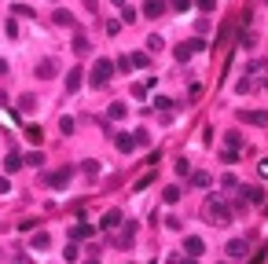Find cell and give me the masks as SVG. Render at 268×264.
I'll return each mask as SVG.
<instances>
[{
	"label": "cell",
	"mask_w": 268,
	"mask_h": 264,
	"mask_svg": "<svg viewBox=\"0 0 268 264\" xmlns=\"http://www.w3.org/2000/svg\"><path fill=\"white\" fill-rule=\"evenodd\" d=\"M206 213H210V220H213V224H228V220H232V206H224L217 195L206 198Z\"/></svg>",
	"instance_id": "6da1fadb"
},
{
	"label": "cell",
	"mask_w": 268,
	"mask_h": 264,
	"mask_svg": "<svg viewBox=\"0 0 268 264\" xmlns=\"http://www.w3.org/2000/svg\"><path fill=\"white\" fill-rule=\"evenodd\" d=\"M110 77H114V63H110V59H96V66H92V88H103Z\"/></svg>",
	"instance_id": "7a4b0ae2"
},
{
	"label": "cell",
	"mask_w": 268,
	"mask_h": 264,
	"mask_svg": "<svg viewBox=\"0 0 268 264\" xmlns=\"http://www.w3.org/2000/svg\"><path fill=\"white\" fill-rule=\"evenodd\" d=\"M235 117L246 125H257V129H268V110H239Z\"/></svg>",
	"instance_id": "3957f363"
},
{
	"label": "cell",
	"mask_w": 268,
	"mask_h": 264,
	"mask_svg": "<svg viewBox=\"0 0 268 264\" xmlns=\"http://www.w3.org/2000/svg\"><path fill=\"white\" fill-rule=\"evenodd\" d=\"M70 176H74V169H70V165H63V169H55V173H48V183H51V187H67Z\"/></svg>",
	"instance_id": "277c9868"
},
{
	"label": "cell",
	"mask_w": 268,
	"mask_h": 264,
	"mask_svg": "<svg viewBox=\"0 0 268 264\" xmlns=\"http://www.w3.org/2000/svg\"><path fill=\"white\" fill-rule=\"evenodd\" d=\"M143 15L147 18H162L166 15V0H143Z\"/></svg>",
	"instance_id": "5b68a950"
},
{
	"label": "cell",
	"mask_w": 268,
	"mask_h": 264,
	"mask_svg": "<svg viewBox=\"0 0 268 264\" xmlns=\"http://www.w3.org/2000/svg\"><path fill=\"white\" fill-rule=\"evenodd\" d=\"M81 81H84V70H81V66H74V70L67 74V92H77V88H81Z\"/></svg>",
	"instance_id": "8992f818"
},
{
	"label": "cell",
	"mask_w": 268,
	"mask_h": 264,
	"mask_svg": "<svg viewBox=\"0 0 268 264\" xmlns=\"http://www.w3.org/2000/svg\"><path fill=\"white\" fill-rule=\"evenodd\" d=\"M184 249H187V257H202V253H206L202 239H195V235H187V239H184Z\"/></svg>",
	"instance_id": "52a82bcc"
},
{
	"label": "cell",
	"mask_w": 268,
	"mask_h": 264,
	"mask_svg": "<svg viewBox=\"0 0 268 264\" xmlns=\"http://www.w3.org/2000/svg\"><path fill=\"white\" fill-rule=\"evenodd\" d=\"M114 147H117V150H125V154H129V150H136V140L129 136V132H117V136H114Z\"/></svg>",
	"instance_id": "ba28073f"
},
{
	"label": "cell",
	"mask_w": 268,
	"mask_h": 264,
	"mask_svg": "<svg viewBox=\"0 0 268 264\" xmlns=\"http://www.w3.org/2000/svg\"><path fill=\"white\" fill-rule=\"evenodd\" d=\"M228 257H239V261H243L246 257V239H232L228 242Z\"/></svg>",
	"instance_id": "9c48e42d"
},
{
	"label": "cell",
	"mask_w": 268,
	"mask_h": 264,
	"mask_svg": "<svg viewBox=\"0 0 268 264\" xmlns=\"http://www.w3.org/2000/svg\"><path fill=\"white\" fill-rule=\"evenodd\" d=\"M37 77H41V81H48V77H55V63H51V59H44V63H37Z\"/></svg>",
	"instance_id": "30bf717a"
},
{
	"label": "cell",
	"mask_w": 268,
	"mask_h": 264,
	"mask_svg": "<svg viewBox=\"0 0 268 264\" xmlns=\"http://www.w3.org/2000/svg\"><path fill=\"white\" fill-rule=\"evenodd\" d=\"M34 107H37V99L26 92V96H18V114H34Z\"/></svg>",
	"instance_id": "8fae6325"
},
{
	"label": "cell",
	"mask_w": 268,
	"mask_h": 264,
	"mask_svg": "<svg viewBox=\"0 0 268 264\" xmlns=\"http://www.w3.org/2000/svg\"><path fill=\"white\" fill-rule=\"evenodd\" d=\"M22 158H18V154H8V158H4V173H18V169H22Z\"/></svg>",
	"instance_id": "7c38bea8"
},
{
	"label": "cell",
	"mask_w": 268,
	"mask_h": 264,
	"mask_svg": "<svg viewBox=\"0 0 268 264\" xmlns=\"http://www.w3.org/2000/svg\"><path fill=\"white\" fill-rule=\"evenodd\" d=\"M121 220H125V216L117 213V209H110V213L103 216V228H107V231H114V228H117V224H121Z\"/></svg>",
	"instance_id": "4fadbf2b"
},
{
	"label": "cell",
	"mask_w": 268,
	"mask_h": 264,
	"mask_svg": "<svg viewBox=\"0 0 268 264\" xmlns=\"http://www.w3.org/2000/svg\"><path fill=\"white\" fill-rule=\"evenodd\" d=\"M243 198L257 206V202H265V191H261V187H243Z\"/></svg>",
	"instance_id": "5bb4252c"
},
{
	"label": "cell",
	"mask_w": 268,
	"mask_h": 264,
	"mask_svg": "<svg viewBox=\"0 0 268 264\" xmlns=\"http://www.w3.org/2000/svg\"><path fill=\"white\" fill-rule=\"evenodd\" d=\"M195 55V48H191V41L187 44H176V63H187V59Z\"/></svg>",
	"instance_id": "9a60e30c"
},
{
	"label": "cell",
	"mask_w": 268,
	"mask_h": 264,
	"mask_svg": "<svg viewBox=\"0 0 268 264\" xmlns=\"http://www.w3.org/2000/svg\"><path fill=\"white\" fill-rule=\"evenodd\" d=\"M88 48H92V44H88V37H84V33H74V51H77V55H84Z\"/></svg>",
	"instance_id": "2e32d148"
},
{
	"label": "cell",
	"mask_w": 268,
	"mask_h": 264,
	"mask_svg": "<svg viewBox=\"0 0 268 264\" xmlns=\"http://www.w3.org/2000/svg\"><path fill=\"white\" fill-rule=\"evenodd\" d=\"M26 140H30V143H41L44 140V129H41V125H30V129H26Z\"/></svg>",
	"instance_id": "e0dca14e"
},
{
	"label": "cell",
	"mask_w": 268,
	"mask_h": 264,
	"mask_svg": "<svg viewBox=\"0 0 268 264\" xmlns=\"http://www.w3.org/2000/svg\"><path fill=\"white\" fill-rule=\"evenodd\" d=\"M191 183H195V187H210L213 176H210V173H191Z\"/></svg>",
	"instance_id": "ac0fdd59"
},
{
	"label": "cell",
	"mask_w": 268,
	"mask_h": 264,
	"mask_svg": "<svg viewBox=\"0 0 268 264\" xmlns=\"http://www.w3.org/2000/svg\"><path fill=\"white\" fill-rule=\"evenodd\" d=\"M30 246H34V249H48V246H51V239H48V235H44V231H37V235H34V242H30Z\"/></svg>",
	"instance_id": "d6986e66"
},
{
	"label": "cell",
	"mask_w": 268,
	"mask_h": 264,
	"mask_svg": "<svg viewBox=\"0 0 268 264\" xmlns=\"http://www.w3.org/2000/svg\"><path fill=\"white\" fill-rule=\"evenodd\" d=\"M51 18H55V26H74V15H70V11H63V8H59Z\"/></svg>",
	"instance_id": "ffe728a7"
},
{
	"label": "cell",
	"mask_w": 268,
	"mask_h": 264,
	"mask_svg": "<svg viewBox=\"0 0 268 264\" xmlns=\"http://www.w3.org/2000/svg\"><path fill=\"white\" fill-rule=\"evenodd\" d=\"M70 235H74V239H88V235H92V228H88V224H74V228H70Z\"/></svg>",
	"instance_id": "44dd1931"
},
{
	"label": "cell",
	"mask_w": 268,
	"mask_h": 264,
	"mask_svg": "<svg viewBox=\"0 0 268 264\" xmlns=\"http://www.w3.org/2000/svg\"><path fill=\"white\" fill-rule=\"evenodd\" d=\"M22 162H26V165H34V169H41V165H44V154H41V150H34V154H26Z\"/></svg>",
	"instance_id": "7402d4cb"
},
{
	"label": "cell",
	"mask_w": 268,
	"mask_h": 264,
	"mask_svg": "<svg viewBox=\"0 0 268 264\" xmlns=\"http://www.w3.org/2000/svg\"><path fill=\"white\" fill-rule=\"evenodd\" d=\"M125 114H129V107H125V103H114V107H110V117H114V121H121Z\"/></svg>",
	"instance_id": "603a6c76"
},
{
	"label": "cell",
	"mask_w": 268,
	"mask_h": 264,
	"mask_svg": "<svg viewBox=\"0 0 268 264\" xmlns=\"http://www.w3.org/2000/svg\"><path fill=\"white\" fill-rule=\"evenodd\" d=\"M11 11H15L18 18H34V8H26V4H11Z\"/></svg>",
	"instance_id": "cb8c5ba5"
},
{
	"label": "cell",
	"mask_w": 268,
	"mask_h": 264,
	"mask_svg": "<svg viewBox=\"0 0 268 264\" xmlns=\"http://www.w3.org/2000/svg\"><path fill=\"white\" fill-rule=\"evenodd\" d=\"M176 173H180V176H191V162H187V158H176Z\"/></svg>",
	"instance_id": "d4e9b609"
},
{
	"label": "cell",
	"mask_w": 268,
	"mask_h": 264,
	"mask_svg": "<svg viewBox=\"0 0 268 264\" xmlns=\"http://www.w3.org/2000/svg\"><path fill=\"white\" fill-rule=\"evenodd\" d=\"M81 173H84V176H100V162H84Z\"/></svg>",
	"instance_id": "484cf974"
},
{
	"label": "cell",
	"mask_w": 268,
	"mask_h": 264,
	"mask_svg": "<svg viewBox=\"0 0 268 264\" xmlns=\"http://www.w3.org/2000/svg\"><path fill=\"white\" fill-rule=\"evenodd\" d=\"M151 84H154V81H147V84H140V81H136V84H133V96H136V99H143V96H147V88H151Z\"/></svg>",
	"instance_id": "4316f807"
},
{
	"label": "cell",
	"mask_w": 268,
	"mask_h": 264,
	"mask_svg": "<svg viewBox=\"0 0 268 264\" xmlns=\"http://www.w3.org/2000/svg\"><path fill=\"white\" fill-rule=\"evenodd\" d=\"M162 198H166V202H169V206H173V202H176V198H180V187H166V195H162Z\"/></svg>",
	"instance_id": "83f0119b"
},
{
	"label": "cell",
	"mask_w": 268,
	"mask_h": 264,
	"mask_svg": "<svg viewBox=\"0 0 268 264\" xmlns=\"http://www.w3.org/2000/svg\"><path fill=\"white\" fill-rule=\"evenodd\" d=\"M77 257H81V253H77V246H67V249H63V261H70V264H74Z\"/></svg>",
	"instance_id": "f1b7e54d"
},
{
	"label": "cell",
	"mask_w": 268,
	"mask_h": 264,
	"mask_svg": "<svg viewBox=\"0 0 268 264\" xmlns=\"http://www.w3.org/2000/svg\"><path fill=\"white\" fill-rule=\"evenodd\" d=\"M59 132H74V117H59Z\"/></svg>",
	"instance_id": "f546056e"
},
{
	"label": "cell",
	"mask_w": 268,
	"mask_h": 264,
	"mask_svg": "<svg viewBox=\"0 0 268 264\" xmlns=\"http://www.w3.org/2000/svg\"><path fill=\"white\" fill-rule=\"evenodd\" d=\"M114 70H121V74H125V70H133V59H117Z\"/></svg>",
	"instance_id": "4dcf8cb0"
},
{
	"label": "cell",
	"mask_w": 268,
	"mask_h": 264,
	"mask_svg": "<svg viewBox=\"0 0 268 264\" xmlns=\"http://www.w3.org/2000/svg\"><path fill=\"white\" fill-rule=\"evenodd\" d=\"M239 143H243V140H239V132H228V147L239 150Z\"/></svg>",
	"instance_id": "1f68e13d"
},
{
	"label": "cell",
	"mask_w": 268,
	"mask_h": 264,
	"mask_svg": "<svg viewBox=\"0 0 268 264\" xmlns=\"http://www.w3.org/2000/svg\"><path fill=\"white\" fill-rule=\"evenodd\" d=\"M154 107H158V110H169V107H173V99H166V96H158V99H154Z\"/></svg>",
	"instance_id": "d6a6232c"
},
{
	"label": "cell",
	"mask_w": 268,
	"mask_h": 264,
	"mask_svg": "<svg viewBox=\"0 0 268 264\" xmlns=\"http://www.w3.org/2000/svg\"><path fill=\"white\" fill-rule=\"evenodd\" d=\"M162 44H166V41H162V37H147V48H151V51H158Z\"/></svg>",
	"instance_id": "836d02e7"
},
{
	"label": "cell",
	"mask_w": 268,
	"mask_h": 264,
	"mask_svg": "<svg viewBox=\"0 0 268 264\" xmlns=\"http://www.w3.org/2000/svg\"><path fill=\"white\" fill-rule=\"evenodd\" d=\"M195 4H199L202 11H213V8H217V0H195Z\"/></svg>",
	"instance_id": "e575fe53"
},
{
	"label": "cell",
	"mask_w": 268,
	"mask_h": 264,
	"mask_svg": "<svg viewBox=\"0 0 268 264\" xmlns=\"http://www.w3.org/2000/svg\"><path fill=\"white\" fill-rule=\"evenodd\" d=\"M173 8L176 11H187V8H191V0H173Z\"/></svg>",
	"instance_id": "d590c367"
},
{
	"label": "cell",
	"mask_w": 268,
	"mask_h": 264,
	"mask_svg": "<svg viewBox=\"0 0 268 264\" xmlns=\"http://www.w3.org/2000/svg\"><path fill=\"white\" fill-rule=\"evenodd\" d=\"M8 191H11V180H8V176H0V195H8Z\"/></svg>",
	"instance_id": "8d00e7d4"
},
{
	"label": "cell",
	"mask_w": 268,
	"mask_h": 264,
	"mask_svg": "<svg viewBox=\"0 0 268 264\" xmlns=\"http://www.w3.org/2000/svg\"><path fill=\"white\" fill-rule=\"evenodd\" d=\"M257 169H261V176H265V180H268V158H265V162L257 165Z\"/></svg>",
	"instance_id": "74e56055"
},
{
	"label": "cell",
	"mask_w": 268,
	"mask_h": 264,
	"mask_svg": "<svg viewBox=\"0 0 268 264\" xmlns=\"http://www.w3.org/2000/svg\"><path fill=\"white\" fill-rule=\"evenodd\" d=\"M173 264H195V257H187V261H176V257H173Z\"/></svg>",
	"instance_id": "f35d334b"
},
{
	"label": "cell",
	"mask_w": 268,
	"mask_h": 264,
	"mask_svg": "<svg viewBox=\"0 0 268 264\" xmlns=\"http://www.w3.org/2000/svg\"><path fill=\"white\" fill-rule=\"evenodd\" d=\"M0 74H8V63H4V59H0Z\"/></svg>",
	"instance_id": "ab89813d"
},
{
	"label": "cell",
	"mask_w": 268,
	"mask_h": 264,
	"mask_svg": "<svg viewBox=\"0 0 268 264\" xmlns=\"http://www.w3.org/2000/svg\"><path fill=\"white\" fill-rule=\"evenodd\" d=\"M114 8H125V0H114Z\"/></svg>",
	"instance_id": "60d3db41"
},
{
	"label": "cell",
	"mask_w": 268,
	"mask_h": 264,
	"mask_svg": "<svg viewBox=\"0 0 268 264\" xmlns=\"http://www.w3.org/2000/svg\"><path fill=\"white\" fill-rule=\"evenodd\" d=\"M84 264H100V261H96V257H92V261H84Z\"/></svg>",
	"instance_id": "b9f144b4"
},
{
	"label": "cell",
	"mask_w": 268,
	"mask_h": 264,
	"mask_svg": "<svg viewBox=\"0 0 268 264\" xmlns=\"http://www.w3.org/2000/svg\"><path fill=\"white\" fill-rule=\"evenodd\" d=\"M265 4H268V0H265Z\"/></svg>",
	"instance_id": "7bdbcfd3"
}]
</instances>
